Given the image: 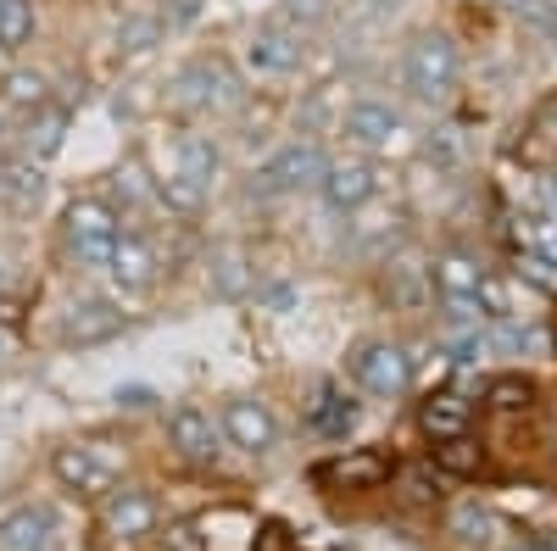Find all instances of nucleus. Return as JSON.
<instances>
[{"mask_svg": "<svg viewBox=\"0 0 557 551\" xmlns=\"http://www.w3.org/2000/svg\"><path fill=\"white\" fill-rule=\"evenodd\" d=\"M513 17L524 28H535V34H557V0H519Z\"/></svg>", "mask_w": 557, "mask_h": 551, "instance_id": "nucleus-39", "label": "nucleus"}, {"mask_svg": "<svg viewBox=\"0 0 557 551\" xmlns=\"http://www.w3.org/2000/svg\"><path fill=\"white\" fill-rule=\"evenodd\" d=\"M323 17H330V0H278V23L296 28V34L318 28Z\"/></svg>", "mask_w": 557, "mask_h": 551, "instance_id": "nucleus-36", "label": "nucleus"}, {"mask_svg": "<svg viewBox=\"0 0 557 551\" xmlns=\"http://www.w3.org/2000/svg\"><path fill=\"white\" fill-rule=\"evenodd\" d=\"M351 424H357V401L341 396L335 385H318V396H312V406H307V429L323 435V440H346Z\"/></svg>", "mask_w": 557, "mask_h": 551, "instance_id": "nucleus-24", "label": "nucleus"}, {"mask_svg": "<svg viewBox=\"0 0 557 551\" xmlns=\"http://www.w3.org/2000/svg\"><path fill=\"white\" fill-rule=\"evenodd\" d=\"M57 546V508L39 496H17L0 508V551H51Z\"/></svg>", "mask_w": 557, "mask_h": 551, "instance_id": "nucleus-13", "label": "nucleus"}, {"mask_svg": "<svg viewBox=\"0 0 557 551\" xmlns=\"http://www.w3.org/2000/svg\"><path fill=\"white\" fill-rule=\"evenodd\" d=\"M380 190V167L368 156H330L323 162V178H318V196L330 212H362Z\"/></svg>", "mask_w": 557, "mask_h": 551, "instance_id": "nucleus-12", "label": "nucleus"}, {"mask_svg": "<svg viewBox=\"0 0 557 551\" xmlns=\"http://www.w3.org/2000/svg\"><path fill=\"white\" fill-rule=\"evenodd\" d=\"M107 201L117 206V217L123 212H139V206H157V178H151L146 156H123L112 167V196Z\"/></svg>", "mask_w": 557, "mask_h": 551, "instance_id": "nucleus-23", "label": "nucleus"}, {"mask_svg": "<svg viewBox=\"0 0 557 551\" xmlns=\"http://www.w3.org/2000/svg\"><path fill=\"white\" fill-rule=\"evenodd\" d=\"M396 474H401V485H407V490H401L407 501H435V496H441V479H446L435 463H412V468H396Z\"/></svg>", "mask_w": 557, "mask_h": 551, "instance_id": "nucleus-35", "label": "nucleus"}, {"mask_svg": "<svg viewBox=\"0 0 557 551\" xmlns=\"http://www.w3.org/2000/svg\"><path fill=\"white\" fill-rule=\"evenodd\" d=\"M157 551H207V535H201V518H168L157 535H151Z\"/></svg>", "mask_w": 557, "mask_h": 551, "instance_id": "nucleus-33", "label": "nucleus"}, {"mask_svg": "<svg viewBox=\"0 0 557 551\" xmlns=\"http://www.w3.org/2000/svg\"><path fill=\"white\" fill-rule=\"evenodd\" d=\"M96 529L112 551H128V546H146L157 529H162V501L146 490V485H112L101 501H96Z\"/></svg>", "mask_w": 557, "mask_h": 551, "instance_id": "nucleus-4", "label": "nucleus"}, {"mask_svg": "<svg viewBox=\"0 0 557 551\" xmlns=\"http://www.w3.org/2000/svg\"><path fill=\"white\" fill-rule=\"evenodd\" d=\"M39 34V7L34 0H0V57H23Z\"/></svg>", "mask_w": 557, "mask_h": 551, "instance_id": "nucleus-26", "label": "nucleus"}, {"mask_svg": "<svg viewBox=\"0 0 557 551\" xmlns=\"http://www.w3.org/2000/svg\"><path fill=\"white\" fill-rule=\"evenodd\" d=\"M0 290H7V262H0Z\"/></svg>", "mask_w": 557, "mask_h": 551, "instance_id": "nucleus-47", "label": "nucleus"}, {"mask_svg": "<svg viewBox=\"0 0 557 551\" xmlns=\"http://www.w3.org/2000/svg\"><path fill=\"white\" fill-rule=\"evenodd\" d=\"M67 128H73V107L67 101H45L39 112L17 117V156L23 162H57L67 146Z\"/></svg>", "mask_w": 557, "mask_h": 551, "instance_id": "nucleus-15", "label": "nucleus"}, {"mask_svg": "<svg viewBox=\"0 0 557 551\" xmlns=\"http://www.w3.org/2000/svg\"><path fill=\"white\" fill-rule=\"evenodd\" d=\"M123 474H128V446L112 435H78L51 451V479L78 501H101L112 485H123Z\"/></svg>", "mask_w": 557, "mask_h": 551, "instance_id": "nucleus-1", "label": "nucleus"}, {"mask_svg": "<svg viewBox=\"0 0 557 551\" xmlns=\"http://www.w3.org/2000/svg\"><path fill=\"white\" fill-rule=\"evenodd\" d=\"M469 418H474V412H469V401H462L457 390H435V396L418 401V429H424L435 446L469 435Z\"/></svg>", "mask_w": 557, "mask_h": 551, "instance_id": "nucleus-21", "label": "nucleus"}, {"mask_svg": "<svg viewBox=\"0 0 557 551\" xmlns=\"http://www.w3.org/2000/svg\"><path fill=\"white\" fill-rule=\"evenodd\" d=\"M207 285L218 301H246L257 296V267L246 256V246H212L207 256Z\"/></svg>", "mask_w": 557, "mask_h": 551, "instance_id": "nucleus-19", "label": "nucleus"}, {"mask_svg": "<svg viewBox=\"0 0 557 551\" xmlns=\"http://www.w3.org/2000/svg\"><path fill=\"white\" fill-rule=\"evenodd\" d=\"M117 235H123V217L107 196H73L57 217V256L67 267H107Z\"/></svg>", "mask_w": 557, "mask_h": 551, "instance_id": "nucleus-3", "label": "nucleus"}, {"mask_svg": "<svg viewBox=\"0 0 557 551\" xmlns=\"http://www.w3.org/2000/svg\"><path fill=\"white\" fill-rule=\"evenodd\" d=\"M134 317L123 312V301L112 296H73L62 312H57V346L62 351H96V346H112Z\"/></svg>", "mask_w": 557, "mask_h": 551, "instance_id": "nucleus-5", "label": "nucleus"}, {"mask_svg": "<svg viewBox=\"0 0 557 551\" xmlns=\"http://www.w3.org/2000/svg\"><path fill=\"white\" fill-rule=\"evenodd\" d=\"M491 7H502V12H519V0H491Z\"/></svg>", "mask_w": 557, "mask_h": 551, "instance_id": "nucleus-46", "label": "nucleus"}, {"mask_svg": "<svg viewBox=\"0 0 557 551\" xmlns=\"http://www.w3.org/2000/svg\"><path fill=\"white\" fill-rule=\"evenodd\" d=\"M457 45L446 39V34H418L412 45H407V62H401V73H407V89L418 101H441L446 89L457 84Z\"/></svg>", "mask_w": 557, "mask_h": 551, "instance_id": "nucleus-10", "label": "nucleus"}, {"mask_svg": "<svg viewBox=\"0 0 557 551\" xmlns=\"http://www.w3.org/2000/svg\"><path fill=\"white\" fill-rule=\"evenodd\" d=\"M430 463H435L446 479H474V474H485V446H480L474 435H457V440H441V446L430 451Z\"/></svg>", "mask_w": 557, "mask_h": 551, "instance_id": "nucleus-29", "label": "nucleus"}, {"mask_svg": "<svg viewBox=\"0 0 557 551\" xmlns=\"http://www.w3.org/2000/svg\"><path fill=\"white\" fill-rule=\"evenodd\" d=\"M296 540H290V524L285 518H262L257 524V540H251V551H290Z\"/></svg>", "mask_w": 557, "mask_h": 551, "instance_id": "nucleus-40", "label": "nucleus"}, {"mask_svg": "<svg viewBox=\"0 0 557 551\" xmlns=\"http://www.w3.org/2000/svg\"><path fill=\"white\" fill-rule=\"evenodd\" d=\"M519 279L535 285L541 296H557V262L541 256V251H519Z\"/></svg>", "mask_w": 557, "mask_h": 551, "instance_id": "nucleus-37", "label": "nucleus"}, {"mask_svg": "<svg viewBox=\"0 0 557 551\" xmlns=\"http://www.w3.org/2000/svg\"><path fill=\"white\" fill-rule=\"evenodd\" d=\"M451 535L462 540V546H491L496 535H502V518L491 513V508H480V501H462V508H451Z\"/></svg>", "mask_w": 557, "mask_h": 551, "instance_id": "nucleus-30", "label": "nucleus"}, {"mask_svg": "<svg viewBox=\"0 0 557 551\" xmlns=\"http://www.w3.org/2000/svg\"><path fill=\"white\" fill-rule=\"evenodd\" d=\"M323 162H330V156H323L318 140H285L251 173V196L257 201H278V196H296V190H318Z\"/></svg>", "mask_w": 557, "mask_h": 551, "instance_id": "nucleus-6", "label": "nucleus"}, {"mask_svg": "<svg viewBox=\"0 0 557 551\" xmlns=\"http://www.w3.org/2000/svg\"><path fill=\"white\" fill-rule=\"evenodd\" d=\"M430 279H435L441 296H474L480 279H485V267H480V256H469V251H441L435 267H430Z\"/></svg>", "mask_w": 557, "mask_h": 551, "instance_id": "nucleus-25", "label": "nucleus"}, {"mask_svg": "<svg viewBox=\"0 0 557 551\" xmlns=\"http://www.w3.org/2000/svg\"><path fill=\"white\" fill-rule=\"evenodd\" d=\"M301 57H307V34L285 28L278 17L262 23V28L251 34V45H246V67H251L257 78H285V73L301 67Z\"/></svg>", "mask_w": 557, "mask_h": 551, "instance_id": "nucleus-16", "label": "nucleus"}, {"mask_svg": "<svg viewBox=\"0 0 557 551\" xmlns=\"http://www.w3.org/2000/svg\"><path fill=\"white\" fill-rule=\"evenodd\" d=\"M485 406L491 412H507V418H513V412H530L535 406V385L524 374H502V379L485 385Z\"/></svg>", "mask_w": 557, "mask_h": 551, "instance_id": "nucleus-31", "label": "nucleus"}, {"mask_svg": "<svg viewBox=\"0 0 557 551\" xmlns=\"http://www.w3.org/2000/svg\"><path fill=\"white\" fill-rule=\"evenodd\" d=\"M218 429H223L228 451H246V456L278 451V418L262 396H223L218 401Z\"/></svg>", "mask_w": 557, "mask_h": 551, "instance_id": "nucleus-9", "label": "nucleus"}, {"mask_svg": "<svg viewBox=\"0 0 557 551\" xmlns=\"http://www.w3.org/2000/svg\"><path fill=\"white\" fill-rule=\"evenodd\" d=\"M430 290H435V279H430V267L418 262V256H385V267H380V296H385L396 312H424V306H430Z\"/></svg>", "mask_w": 557, "mask_h": 551, "instance_id": "nucleus-18", "label": "nucleus"}, {"mask_svg": "<svg viewBox=\"0 0 557 551\" xmlns=\"http://www.w3.org/2000/svg\"><path fill=\"white\" fill-rule=\"evenodd\" d=\"M107 273H112V285H117L123 296H146V290H157V279H162V256H157V246L139 235V228H123L117 246H112V256H107Z\"/></svg>", "mask_w": 557, "mask_h": 551, "instance_id": "nucleus-14", "label": "nucleus"}, {"mask_svg": "<svg viewBox=\"0 0 557 551\" xmlns=\"http://www.w3.org/2000/svg\"><path fill=\"white\" fill-rule=\"evenodd\" d=\"M346 374L362 396L374 401H396L407 385H412V356L396 346V340H357L346 351Z\"/></svg>", "mask_w": 557, "mask_h": 551, "instance_id": "nucleus-8", "label": "nucleus"}, {"mask_svg": "<svg viewBox=\"0 0 557 551\" xmlns=\"http://www.w3.org/2000/svg\"><path fill=\"white\" fill-rule=\"evenodd\" d=\"M168 107L173 112H196V117L235 112V107H246V78L223 51H201V57H190L168 78Z\"/></svg>", "mask_w": 557, "mask_h": 551, "instance_id": "nucleus-2", "label": "nucleus"}, {"mask_svg": "<svg viewBox=\"0 0 557 551\" xmlns=\"http://www.w3.org/2000/svg\"><path fill=\"white\" fill-rule=\"evenodd\" d=\"M341 134L357 151H396L407 128H401V112L385 107V101H351L341 112Z\"/></svg>", "mask_w": 557, "mask_h": 551, "instance_id": "nucleus-17", "label": "nucleus"}, {"mask_svg": "<svg viewBox=\"0 0 557 551\" xmlns=\"http://www.w3.org/2000/svg\"><path fill=\"white\" fill-rule=\"evenodd\" d=\"M45 101H57L51 96V73H39V67H7L0 73V107H7L12 117H28Z\"/></svg>", "mask_w": 557, "mask_h": 551, "instance_id": "nucleus-22", "label": "nucleus"}, {"mask_svg": "<svg viewBox=\"0 0 557 551\" xmlns=\"http://www.w3.org/2000/svg\"><path fill=\"white\" fill-rule=\"evenodd\" d=\"M151 401H157V396L139 390V385H134V390H117V406H151Z\"/></svg>", "mask_w": 557, "mask_h": 551, "instance_id": "nucleus-44", "label": "nucleus"}, {"mask_svg": "<svg viewBox=\"0 0 557 551\" xmlns=\"http://www.w3.org/2000/svg\"><path fill=\"white\" fill-rule=\"evenodd\" d=\"M257 301L273 306V312H285V306H296V290L290 285H273V290H257Z\"/></svg>", "mask_w": 557, "mask_h": 551, "instance_id": "nucleus-42", "label": "nucleus"}, {"mask_svg": "<svg viewBox=\"0 0 557 551\" xmlns=\"http://www.w3.org/2000/svg\"><path fill=\"white\" fill-rule=\"evenodd\" d=\"M474 301H480V312L491 317V324H502V317H513V285H507L502 273H485L480 290H474Z\"/></svg>", "mask_w": 557, "mask_h": 551, "instance_id": "nucleus-34", "label": "nucleus"}, {"mask_svg": "<svg viewBox=\"0 0 557 551\" xmlns=\"http://www.w3.org/2000/svg\"><path fill=\"white\" fill-rule=\"evenodd\" d=\"M424 162H435V167H457V162H462V134H457V128H435L430 140H424Z\"/></svg>", "mask_w": 557, "mask_h": 551, "instance_id": "nucleus-38", "label": "nucleus"}, {"mask_svg": "<svg viewBox=\"0 0 557 551\" xmlns=\"http://www.w3.org/2000/svg\"><path fill=\"white\" fill-rule=\"evenodd\" d=\"M157 206H168L173 217H201V206H207V190L201 184H190V178H157Z\"/></svg>", "mask_w": 557, "mask_h": 551, "instance_id": "nucleus-32", "label": "nucleus"}, {"mask_svg": "<svg viewBox=\"0 0 557 551\" xmlns=\"http://www.w3.org/2000/svg\"><path fill=\"white\" fill-rule=\"evenodd\" d=\"M173 156H178V178L201 184V190H212L218 173H223V146L212 140V134H201V128H184L173 140Z\"/></svg>", "mask_w": 557, "mask_h": 551, "instance_id": "nucleus-20", "label": "nucleus"}, {"mask_svg": "<svg viewBox=\"0 0 557 551\" xmlns=\"http://www.w3.org/2000/svg\"><path fill=\"white\" fill-rule=\"evenodd\" d=\"M39 201H45V167L39 162H7V206L0 212H17V217H28V212H39Z\"/></svg>", "mask_w": 557, "mask_h": 551, "instance_id": "nucleus-27", "label": "nucleus"}, {"mask_svg": "<svg viewBox=\"0 0 557 551\" xmlns=\"http://www.w3.org/2000/svg\"><path fill=\"white\" fill-rule=\"evenodd\" d=\"M391 474H396V456L380 446H346L341 456L312 468V479L323 490H380V485H391Z\"/></svg>", "mask_w": 557, "mask_h": 551, "instance_id": "nucleus-11", "label": "nucleus"}, {"mask_svg": "<svg viewBox=\"0 0 557 551\" xmlns=\"http://www.w3.org/2000/svg\"><path fill=\"white\" fill-rule=\"evenodd\" d=\"M162 435H168V451L178 456L184 468H218L223 463V429H218V412L196 406V401H178L168 418H162Z\"/></svg>", "mask_w": 557, "mask_h": 551, "instance_id": "nucleus-7", "label": "nucleus"}, {"mask_svg": "<svg viewBox=\"0 0 557 551\" xmlns=\"http://www.w3.org/2000/svg\"><path fill=\"white\" fill-rule=\"evenodd\" d=\"M17 356H23V335H17L12 324H0V374H7Z\"/></svg>", "mask_w": 557, "mask_h": 551, "instance_id": "nucleus-41", "label": "nucleus"}, {"mask_svg": "<svg viewBox=\"0 0 557 551\" xmlns=\"http://www.w3.org/2000/svg\"><path fill=\"white\" fill-rule=\"evenodd\" d=\"M535 551H557V535H541V540H535Z\"/></svg>", "mask_w": 557, "mask_h": 551, "instance_id": "nucleus-45", "label": "nucleus"}, {"mask_svg": "<svg viewBox=\"0 0 557 551\" xmlns=\"http://www.w3.org/2000/svg\"><path fill=\"white\" fill-rule=\"evenodd\" d=\"M541 206H546L541 217H552V223H557V178H541Z\"/></svg>", "mask_w": 557, "mask_h": 551, "instance_id": "nucleus-43", "label": "nucleus"}, {"mask_svg": "<svg viewBox=\"0 0 557 551\" xmlns=\"http://www.w3.org/2000/svg\"><path fill=\"white\" fill-rule=\"evenodd\" d=\"M162 39H168V23H162L157 12H128V17L117 23V34H112L117 57H151Z\"/></svg>", "mask_w": 557, "mask_h": 551, "instance_id": "nucleus-28", "label": "nucleus"}]
</instances>
